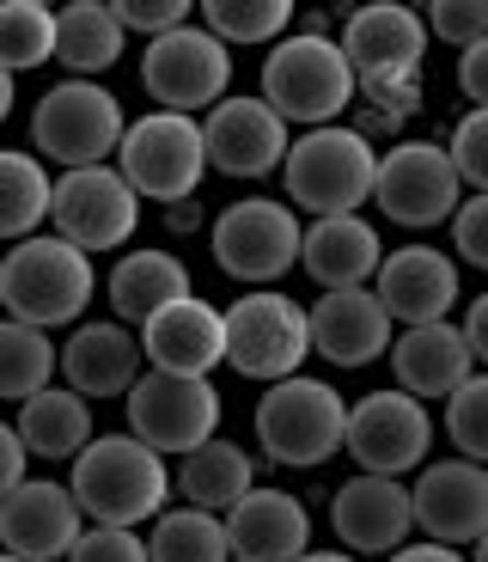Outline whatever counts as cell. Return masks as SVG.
<instances>
[{"label":"cell","mask_w":488,"mask_h":562,"mask_svg":"<svg viewBox=\"0 0 488 562\" xmlns=\"http://www.w3.org/2000/svg\"><path fill=\"white\" fill-rule=\"evenodd\" d=\"M68 490L80 502V514L92 526H154L159 514L171 507L178 483H171V464L166 452H154L147 440L123 435H98L92 447L73 459L68 471Z\"/></svg>","instance_id":"cell-1"},{"label":"cell","mask_w":488,"mask_h":562,"mask_svg":"<svg viewBox=\"0 0 488 562\" xmlns=\"http://www.w3.org/2000/svg\"><path fill=\"white\" fill-rule=\"evenodd\" d=\"M92 300H98V257H86L61 233H37V239L0 257V318L37 324V330H61V324L73 330V324H86Z\"/></svg>","instance_id":"cell-2"},{"label":"cell","mask_w":488,"mask_h":562,"mask_svg":"<svg viewBox=\"0 0 488 562\" xmlns=\"http://www.w3.org/2000/svg\"><path fill=\"white\" fill-rule=\"evenodd\" d=\"M269 111L287 128H330L354 111L361 99V74H354L342 37H311V31H293L263 56V86Z\"/></svg>","instance_id":"cell-3"},{"label":"cell","mask_w":488,"mask_h":562,"mask_svg":"<svg viewBox=\"0 0 488 562\" xmlns=\"http://www.w3.org/2000/svg\"><path fill=\"white\" fill-rule=\"evenodd\" d=\"M378 154L373 140L354 123H330V128H306L293 135L281 183H287V202L311 221H330V214H354L373 202L378 183Z\"/></svg>","instance_id":"cell-4"},{"label":"cell","mask_w":488,"mask_h":562,"mask_svg":"<svg viewBox=\"0 0 488 562\" xmlns=\"http://www.w3.org/2000/svg\"><path fill=\"white\" fill-rule=\"evenodd\" d=\"M128 123L135 116L123 111V99L104 80H61L31 111V154L61 171L116 166V147H123Z\"/></svg>","instance_id":"cell-5"},{"label":"cell","mask_w":488,"mask_h":562,"mask_svg":"<svg viewBox=\"0 0 488 562\" xmlns=\"http://www.w3.org/2000/svg\"><path fill=\"white\" fill-rule=\"evenodd\" d=\"M349 440V397L330 380L293 373L281 385H263L257 397V447L269 452V464L281 471H318L324 459H336Z\"/></svg>","instance_id":"cell-6"},{"label":"cell","mask_w":488,"mask_h":562,"mask_svg":"<svg viewBox=\"0 0 488 562\" xmlns=\"http://www.w3.org/2000/svg\"><path fill=\"white\" fill-rule=\"evenodd\" d=\"M311 361V306L281 288H251L226 306V367L238 380L281 385Z\"/></svg>","instance_id":"cell-7"},{"label":"cell","mask_w":488,"mask_h":562,"mask_svg":"<svg viewBox=\"0 0 488 562\" xmlns=\"http://www.w3.org/2000/svg\"><path fill=\"white\" fill-rule=\"evenodd\" d=\"M208 245H214V263L220 276H232L245 294L251 288H275L299 251H306V221L293 202L275 196H245V202H226L208 226Z\"/></svg>","instance_id":"cell-8"},{"label":"cell","mask_w":488,"mask_h":562,"mask_svg":"<svg viewBox=\"0 0 488 562\" xmlns=\"http://www.w3.org/2000/svg\"><path fill=\"white\" fill-rule=\"evenodd\" d=\"M116 171L135 183L140 202H195L202 178H208V140H202V116L178 111H147L128 123L123 147H116Z\"/></svg>","instance_id":"cell-9"},{"label":"cell","mask_w":488,"mask_h":562,"mask_svg":"<svg viewBox=\"0 0 488 562\" xmlns=\"http://www.w3.org/2000/svg\"><path fill=\"white\" fill-rule=\"evenodd\" d=\"M373 209L390 226H409V233H433V226H452V214L464 209V178L458 159H452L446 140L409 135L397 147L378 154V183H373Z\"/></svg>","instance_id":"cell-10"},{"label":"cell","mask_w":488,"mask_h":562,"mask_svg":"<svg viewBox=\"0 0 488 562\" xmlns=\"http://www.w3.org/2000/svg\"><path fill=\"white\" fill-rule=\"evenodd\" d=\"M433 435H440V422H433V409L421 397H409L404 385H378V392L349 404V440H342V452L361 464L366 477L404 483L409 471L428 464Z\"/></svg>","instance_id":"cell-11"},{"label":"cell","mask_w":488,"mask_h":562,"mask_svg":"<svg viewBox=\"0 0 488 562\" xmlns=\"http://www.w3.org/2000/svg\"><path fill=\"white\" fill-rule=\"evenodd\" d=\"M140 86L159 111L178 116H208L220 99H232V49L214 37L208 25H183L171 37L147 43L140 56Z\"/></svg>","instance_id":"cell-12"},{"label":"cell","mask_w":488,"mask_h":562,"mask_svg":"<svg viewBox=\"0 0 488 562\" xmlns=\"http://www.w3.org/2000/svg\"><path fill=\"white\" fill-rule=\"evenodd\" d=\"M140 209H147V202L135 196V183H128L116 166L61 171V178H56V202H49V233H61L68 245H80L86 257L135 251Z\"/></svg>","instance_id":"cell-13"},{"label":"cell","mask_w":488,"mask_h":562,"mask_svg":"<svg viewBox=\"0 0 488 562\" xmlns=\"http://www.w3.org/2000/svg\"><path fill=\"white\" fill-rule=\"evenodd\" d=\"M123 409H128V435L147 440L154 452H178V459L208 447L226 416L214 380H178V373H154V367L135 380Z\"/></svg>","instance_id":"cell-14"},{"label":"cell","mask_w":488,"mask_h":562,"mask_svg":"<svg viewBox=\"0 0 488 562\" xmlns=\"http://www.w3.org/2000/svg\"><path fill=\"white\" fill-rule=\"evenodd\" d=\"M342 49H349L361 86H385V80H416L421 61H428V19L421 7H404V0H366V7H349L342 19Z\"/></svg>","instance_id":"cell-15"},{"label":"cell","mask_w":488,"mask_h":562,"mask_svg":"<svg viewBox=\"0 0 488 562\" xmlns=\"http://www.w3.org/2000/svg\"><path fill=\"white\" fill-rule=\"evenodd\" d=\"M202 140H208V166L220 178H269V171L287 166V147H293V128L269 111L263 92H232L220 99L208 116H202Z\"/></svg>","instance_id":"cell-16"},{"label":"cell","mask_w":488,"mask_h":562,"mask_svg":"<svg viewBox=\"0 0 488 562\" xmlns=\"http://www.w3.org/2000/svg\"><path fill=\"white\" fill-rule=\"evenodd\" d=\"M86 526L92 520L80 514L73 490L56 477H25L0 502V550L19 562H68Z\"/></svg>","instance_id":"cell-17"},{"label":"cell","mask_w":488,"mask_h":562,"mask_svg":"<svg viewBox=\"0 0 488 562\" xmlns=\"http://www.w3.org/2000/svg\"><path fill=\"white\" fill-rule=\"evenodd\" d=\"M409 502H416V532L433 544H476L488 532V464L470 459H428L409 483Z\"/></svg>","instance_id":"cell-18"},{"label":"cell","mask_w":488,"mask_h":562,"mask_svg":"<svg viewBox=\"0 0 488 562\" xmlns=\"http://www.w3.org/2000/svg\"><path fill=\"white\" fill-rule=\"evenodd\" d=\"M140 373H147V349H140V330L123 318H86V324H73L68 342H61V380H68V392H80L86 404L128 397Z\"/></svg>","instance_id":"cell-19"},{"label":"cell","mask_w":488,"mask_h":562,"mask_svg":"<svg viewBox=\"0 0 488 562\" xmlns=\"http://www.w3.org/2000/svg\"><path fill=\"white\" fill-rule=\"evenodd\" d=\"M330 526L342 538V550H354L361 562L397 557L409 544V532H416V502H409V490L397 477H366V471H354L330 495Z\"/></svg>","instance_id":"cell-20"},{"label":"cell","mask_w":488,"mask_h":562,"mask_svg":"<svg viewBox=\"0 0 488 562\" xmlns=\"http://www.w3.org/2000/svg\"><path fill=\"white\" fill-rule=\"evenodd\" d=\"M140 349L154 373H178V380H214V367H226V306L190 294L178 306L154 312L140 324Z\"/></svg>","instance_id":"cell-21"},{"label":"cell","mask_w":488,"mask_h":562,"mask_svg":"<svg viewBox=\"0 0 488 562\" xmlns=\"http://www.w3.org/2000/svg\"><path fill=\"white\" fill-rule=\"evenodd\" d=\"M373 294L385 300V312L397 324H446L452 306L464 294V276H458V257H446L440 245H397V251L378 263Z\"/></svg>","instance_id":"cell-22"},{"label":"cell","mask_w":488,"mask_h":562,"mask_svg":"<svg viewBox=\"0 0 488 562\" xmlns=\"http://www.w3.org/2000/svg\"><path fill=\"white\" fill-rule=\"evenodd\" d=\"M390 312L373 288H349V294H318L311 300V355L342 373L373 367L378 355H390Z\"/></svg>","instance_id":"cell-23"},{"label":"cell","mask_w":488,"mask_h":562,"mask_svg":"<svg viewBox=\"0 0 488 562\" xmlns=\"http://www.w3.org/2000/svg\"><path fill=\"white\" fill-rule=\"evenodd\" d=\"M390 373L404 385L409 397L421 404H446L470 373H483L470 355V337H464V324H409L404 337L390 342Z\"/></svg>","instance_id":"cell-24"},{"label":"cell","mask_w":488,"mask_h":562,"mask_svg":"<svg viewBox=\"0 0 488 562\" xmlns=\"http://www.w3.org/2000/svg\"><path fill=\"white\" fill-rule=\"evenodd\" d=\"M378 263H385V239L366 214H330V221H306V251L299 269L318 281V294H349V288H373Z\"/></svg>","instance_id":"cell-25"},{"label":"cell","mask_w":488,"mask_h":562,"mask_svg":"<svg viewBox=\"0 0 488 562\" xmlns=\"http://www.w3.org/2000/svg\"><path fill=\"white\" fill-rule=\"evenodd\" d=\"M226 532H232V562H299L311 550V514L299 495L257 483L226 514Z\"/></svg>","instance_id":"cell-26"},{"label":"cell","mask_w":488,"mask_h":562,"mask_svg":"<svg viewBox=\"0 0 488 562\" xmlns=\"http://www.w3.org/2000/svg\"><path fill=\"white\" fill-rule=\"evenodd\" d=\"M195 294V276L190 263H183L178 251H166V245H135V251H123L111 263V276H104V300H111V318L123 324H147L154 312L178 306V300Z\"/></svg>","instance_id":"cell-27"},{"label":"cell","mask_w":488,"mask_h":562,"mask_svg":"<svg viewBox=\"0 0 488 562\" xmlns=\"http://www.w3.org/2000/svg\"><path fill=\"white\" fill-rule=\"evenodd\" d=\"M123 49H128V31L111 0H68V7H56V61L68 68V80H104L123 61Z\"/></svg>","instance_id":"cell-28"},{"label":"cell","mask_w":488,"mask_h":562,"mask_svg":"<svg viewBox=\"0 0 488 562\" xmlns=\"http://www.w3.org/2000/svg\"><path fill=\"white\" fill-rule=\"evenodd\" d=\"M171 483H178L183 507H202V514H220V520H226V514L257 490V459L238 447V440L214 435L208 447H195L190 459H178Z\"/></svg>","instance_id":"cell-29"},{"label":"cell","mask_w":488,"mask_h":562,"mask_svg":"<svg viewBox=\"0 0 488 562\" xmlns=\"http://www.w3.org/2000/svg\"><path fill=\"white\" fill-rule=\"evenodd\" d=\"M19 440H25L31 459H80L86 447L98 440V422H92V404H86L80 392H68V385H49V392H37L31 404H19Z\"/></svg>","instance_id":"cell-30"},{"label":"cell","mask_w":488,"mask_h":562,"mask_svg":"<svg viewBox=\"0 0 488 562\" xmlns=\"http://www.w3.org/2000/svg\"><path fill=\"white\" fill-rule=\"evenodd\" d=\"M49 202H56L49 166L25 147H0V245L7 251L49 233Z\"/></svg>","instance_id":"cell-31"},{"label":"cell","mask_w":488,"mask_h":562,"mask_svg":"<svg viewBox=\"0 0 488 562\" xmlns=\"http://www.w3.org/2000/svg\"><path fill=\"white\" fill-rule=\"evenodd\" d=\"M61 373V349L49 342V330L19 318H0V404H31L37 392H49Z\"/></svg>","instance_id":"cell-32"},{"label":"cell","mask_w":488,"mask_h":562,"mask_svg":"<svg viewBox=\"0 0 488 562\" xmlns=\"http://www.w3.org/2000/svg\"><path fill=\"white\" fill-rule=\"evenodd\" d=\"M195 13H202V25L226 49H275L299 25V7L293 0H202Z\"/></svg>","instance_id":"cell-33"},{"label":"cell","mask_w":488,"mask_h":562,"mask_svg":"<svg viewBox=\"0 0 488 562\" xmlns=\"http://www.w3.org/2000/svg\"><path fill=\"white\" fill-rule=\"evenodd\" d=\"M147 557L154 562H232V532L220 514L202 507H166L147 532Z\"/></svg>","instance_id":"cell-34"},{"label":"cell","mask_w":488,"mask_h":562,"mask_svg":"<svg viewBox=\"0 0 488 562\" xmlns=\"http://www.w3.org/2000/svg\"><path fill=\"white\" fill-rule=\"evenodd\" d=\"M56 61V7L49 0H0V68L31 74Z\"/></svg>","instance_id":"cell-35"},{"label":"cell","mask_w":488,"mask_h":562,"mask_svg":"<svg viewBox=\"0 0 488 562\" xmlns=\"http://www.w3.org/2000/svg\"><path fill=\"white\" fill-rule=\"evenodd\" d=\"M446 440H452L458 459L488 464V373H470V380L446 397Z\"/></svg>","instance_id":"cell-36"},{"label":"cell","mask_w":488,"mask_h":562,"mask_svg":"<svg viewBox=\"0 0 488 562\" xmlns=\"http://www.w3.org/2000/svg\"><path fill=\"white\" fill-rule=\"evenodd\" d=\"M421 19H428V37L452 43L458 56L488 43V0H433V7H421Z\"/></svg>","instance_id":"cell-37"},{"label":"cell","mask_w":488,"mask_h":562,"mask_svg":"<svg viewBox=\"0 0 488 562\" xmlns=\"http://www.w3.org/2000/svg\"><path fill=\"white\" fill-rule=\"evenodd\" d=\"M452 159H458V178L470 196H488V111H464L452 123Z\"/></svg>","instance_id":"cell-38"},{"label":"cell","mask_w":488,"mask_h":562,"mask_svg":"<svg viewBox=\"0 0 488 562\" xmlns=\"http://www.w3.org/2000/svg\"><path fill=\"white\" fill-rule=\"evenodd\" d=\"M111 7H116V19H123L128 37H147V43L183 31V25H190V13H195L190 0H111Z\"/></svg>","instance_id":"cell-39"},{"label":"cell","mask_w":488,"mask_h":562,"mask_svg":"<svg viewBox=\"0 0 488 562\" xmlns=\"http://www.w3.org/2000/svg\"><path fill=\"white\" fill-rule=\"evenodd\" d=\"M68 562H154V557H147V538L135 526H86Z\"/></svg>","instance_id":"cell-40"},{"label":"cell","mask_w":488,"mask_h":562,"mask_svg":"<svg viewBox=\"0 0 488 562\" xmlns=\"http://www.w3.org/2000/svg\"><path fill=\"white\" fill-rule=\"evenodd\" d=\"M428 104V80H385V86H361V111H378V116H397V123H409V116Z\"/></svg>","instance_id":"cell-41"},{"label":"cell","mask_w":488,"mask_h":562,"mask_svg":"<svg viewBox=\"0 0 488 562\" xmlns=\"http://www.w3.org/2000/svg\"><path fill=\"white\" fill-rule=\"evenodd\" d=\"M452 251L488 269V196H464V209L452 214Z\"/></svg>","instance_id":"cell-42"},{"label":"cell","mask_w":488,"mask_h":562,"mask_svg":"<svg viewBox=\"0 0 488 562\" xmlns=\"http://www.w3.org/2000/svg\"><path fill=\"white\" fill-rule=\"evenodd\" d=\"M25 477H31V452H25V440H19L13 422H0V502H7Z\"/></svg>","instance_id":"cell-43"},{"label":"cell","mask_w":488,"mask_h":562,"mask_svg":"<svg viewBox=\"0 0 488 562\" xmlns=\"http://www.w3.org/2000/svg\"><path fill=\"white\" fill-rule=\"evenodd\" d=\"M458 92L470 99V111H488V43L458 56Z\"/></svg>","instance_id":"cell-44"},{"label":"cell","mask_w":488,"mask_h":562,"mask_svg":"<svg viewBox=\"0 0 488 562\" xmlns=\"http://www.w3.org/2000/svg\"><path fill=\"white\" fill-rule=\"evenodd\" d=\"M464 337H470V355H476V367L488 373V294H476L470 306H464Z\"/></svg>","instance_id":"cell-45"},{"label":"cell","mask_w":488,"mask_h":562,"mask_svg":"<svg viewBox=\"0 0 488 562\" xmlns=\"http://www.w3.org/2000/svg\"><path fill=\"white\" fill-rule=\"evenodd\" d=\"M385 562H470L464 550H452V544H433V538H421V544H404L397 557H385Z\"/></svg>","instance_id":"cell-46"},{"label":"cell","mask_w":488,"mask_h":562,"mask_svg":"<svg viewBox=\"0 0 488 562\" xmlns=\"http://www.w3.org/2000/svg\"><path fill=\"white\" fill-rule=\"evenodd\" d=\"M166 226H171V233H202V209H195V202H171Z\"/></svg>","instance_id":"cell-47"},{"label":"cell","mask_w":488,"mask_h":562,"mask_svg":"<svg viewBox=\"0 0 488 562\" xmlns=\"http://www.w3.org/2000/svg\"><path fill=\"white\" fill-rule=\"evenodd\" d=\"M13 99H19V74H7V68H0V123L13 116Z\"/></svg>","instance_id":"cell-48"},{"label":"cell","mask_w":488,"mask_h":562,"mask_svg":"<svg viewBox=\"0 0 488 562\" xmlns=\"http://www.w3.org/2000/svg\"><path fill=\"white\" fill-rule=\"evenodd\" d=\"M299 562H361V557H354V550H306Z\"/></svg>","instance_id":"cell-49"},{"label":"cell","mask_w":488,"mask_h":562,"mask_svg":"<svg viewBox=\"0 0 488 562\" xmlns=\"http://www.w3.org/2000/svg\"><path fill=\"white\" fill-rule=\"evenodd\" d=\"M470 562H488V532H483V538H476V544H470Z\"/></svg>","instance_id":"cell-50"},{"label":"cell","mask_w":488,"mask_h":562,"mask_svg":"<svg viewBox=\"0 0 488 562\" xmlns=\"http://www.w3.org/2000/svg\"><path fill=\"white\" fill-rule=\"evenodd\" d=\"M0 562H19V557H7V550H0Z\"/></svg>","instance_id":"cell-51"}]
</instances>
